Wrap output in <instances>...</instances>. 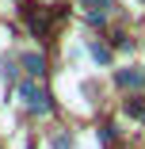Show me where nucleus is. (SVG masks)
<instances>
[{
  "mask_svg": "<svg viewBox=\"0 0 145 149\" xmlns=\"http://www.w3.org/2000/svg\"><path fill=\"white\" fill-rule=\"evenodd\" d=\"M19 96H23V103H27V107L38 111V115H46V111H50V96L42 92L35 80H23V84H19Z\"/></svg>",
  "mask_w": 145,
  "mask_h": 149,
  "instance_id": "1",
  "label": "nucleus"
},
{
  "mask_svg": "<svg viewBox=\"0 0 145 149\" xmlns=\"http://www.w3.org/2000/svg\"><path fill=\"white\" fill-rule=\"evenodd\" d=\"M27 23H31V31H35L38 38H46V35H50V23H53V19H50L42 8H38V12H35V8H27Z\"/></svg>",
  "mask_w": 145,
  "mask_h": 149,
  "instance_id": "2",
  "label": "nucleus"
},
{
  "mask_svg": "<svg viewBox=\"0 0 145 149\" xmlns=\"http://www.w3.org/2000/svg\"><path fill=\"white\" fill-rule=\"evenodd\" d=\"M23 69L31 73V77H42V73H46V61H42V54H23Z\"/></svg>",
  "mask_w": 145,
  "mask_h": 149,
  "instance_id": "3",
  "label": "nucleus"
},
{
  "mask_svg": "<svg viewBox=\"0 0 145 149\" xmlns=\"http://www.w3.org/2000/svg\"><path fill=\"white\" fill-rule=\"evenodd\" d=\"M119 84H122V88H141V84H145V73H137V69H122V73H119Z\"/></svg>",
  "mask_w": 145,
  "mask_h": 149,
  "instance_id": "4",
  "label": "nucleus"
},
{
  "mask_svg": "<svg viewBox=\"0 0 145 149\" xmlns=\"http://www.w3.org/2000/svg\"><path fill=\"white\" fill-rule=\"evenodd\" d=\"M92 57H96V61H111V54H107V50H103V46H99V42H96V46H92Z\"/></svg>",
  "mask_w": 145,
  "mask_h": 149,
  "instance_id": "5",
  "label": "nucleus"
},
{
  "mask_svg": "<svg viewBox=\"0 0 145 149\" xmlns=\"http://www.w3.org/2000/svg\"><path fill=\"white\" fill-rule=\"evenodd\" d=\"M84 4H88V8H96V12H103V8H107V0H84Z\"/></svg>",
  "mask_w": 145,
  "mask_h": 149,
  "instance_id": "6",
  "label": "nucleus"
},
{
  "mask_svg": "<svg viewBox=\"0 0 145 149\" xmlns=\"http://www.w3.org/2000/svg\"><path fill=\"white\" fill-rule=\"evenodd\" d=\"M69 145H73L69 138H53V149H69Z\"/></svg>",
  "mask_w": 145,
  "mask_h": 149,
  "instance_id": "7",
  "label": "nucleus"
}]
</instances>
